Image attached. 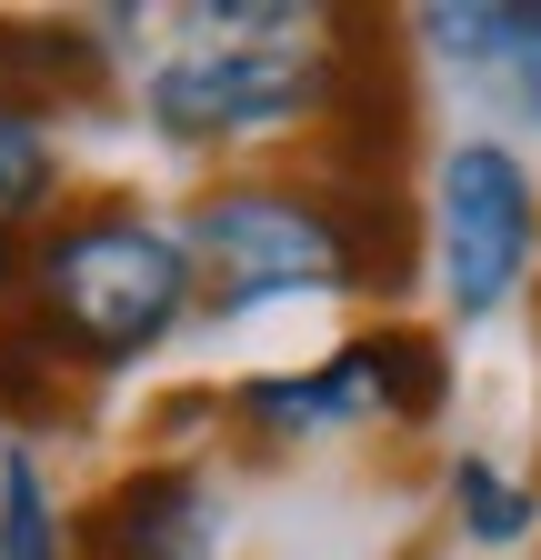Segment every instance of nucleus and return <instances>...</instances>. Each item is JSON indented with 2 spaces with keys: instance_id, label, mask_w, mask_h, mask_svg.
Returning <instances> with one entry per match:
<instances>
[{
  "instance_id": "obj_1",
  "label": "nucleus",
  "mask_w": 541,
  "mask_h": 560,
  "mask_svg": "<svg viewBox=\"0 0 541 560\" xmlns=\"http://www.w3.org/2000/svg\"><path fill=\"white\" fill-rule=\"evenodd\" d=\"M181 250L211 311H270L321 291H391L412 260V221L391 190H321V180H221L191 200Z\"/></svg>"
},
{
  "instance_id": "obj_2",
  "label": "nucleus",
  "mask_w": 541,
  "mask_h": 560,
  "mask_svg": "<svg viewBox=\"0 0 541 560\" xmlns=\"http://www.w3.org/2000/svg\"><path fill=\"white\" fill-rule=\"evenodd\" d=\"M200 311V270L171 221L130 200H81L31 241L21 320L60 371H130Z\"/></svg>"
},
{
  "instance_id": "obj_3",
  "label": "nucleus",
  "mask_w": 541,
  "mask_h": 560,
  "mask_svg": "<svg viewBox=\"0 0 541 560\" xmlns=\"http://www.w3.org/2000/svg\"><path fill=\"white\" fill-rule=\"evenodd\" d=\"M141 120L171 151H241L301 120H331V50L321 40H191L141 81Z\"/></svg>"
},
{
  "instance_id": "obj_4",
  "label": "nucleus",
  "mask_w": 541,
  "mask_h": 560,
  "mask_svg": "<svg viewBox=\"0 0 541 560\" xmlns=\"http://www.w3.org/2000/svg\"><path fill=\"white\" fill-rule=\"evenodd\" d=\"M431 250H441V301L461 320H492L521 301L541 260V190L511 140L471 130L431 161Z\"/></svg>"
},
{
  "instance_id": "obj_5",
  "label": "nucleus",
  "mask_w": 541,
  "mask_h": 560,
  "mask_svg": "<svg viewBox=\"0 0 541 560\" xmlns=\"http://www.w3.org/2000/svg\"><path fill=\"white\" fill-rule=\"evenodd\" d=\"M71 560H231V490L200 460H141L71 521Z\"/></svg>"
},
{
  "instance_id": "obj_6",
  "label": "nucleus",
  "mask_w": 541,
  "mask_h": 560,
  "mask_svg": "<svg viewBox=\"0 0 541 560\" xmlns=\"http://www.w3.org/2000/svg\"><path fill=\"white\" fill-rule=\"evenodd\" d=\"M412 31L441 70H461L471 91H492L511 120L541 130V0H431L412 11Z\"/></svg>"
},
{
  "instance_id": "obj_7",
  "label": "nucleus",
  "mask_w": 541,
  "mask_h": 560,
  "mask_svg": "<svg viewBox=\"0 0 541 560\" xmlns=\"http://www.w3.org/2000/svg\"><path fill=\"white\" fill-rule=\"evenodd\" d=\"M231 420H251V431L281 441V451H301V441H342V431L391 420V410H381L371 350L342 340V350H331V361H311V371H261V381H241V390H231Z\"/></svg>"
},
{
  "instance_id": "obj_8",
  "label": "nucleus",
  "mask_w": 541,
  "mask_h": 560,
  "mask_svg": "<svg viewBox=\"0 0 541 560\" xmlns=\"http://www.w3.org/2000/svg\"><path fill=\"white\" fill-rule=\"evenodd\" d=\"M101 60L111 40H91V21H0V101H31V110L91 101Z\"/></svg>"
},
{
  "instance_id": "obj_9",
  "label": "nucleus",
  "mask_w": 541,
  "mask_h": 560,
  "mask_svg": "<svg viewBox=\"0 0 541 560\" xmlns=\"http://www.w3.org/2000/svg\"><path fill=\"white\" fill-rule=\"evenodd\" d=\"M60 210H71V161H60L50 110L0 101V241H41Z\"/></svg>"
},
{
  "instance_id": "obj_10",
  "label": "nucleus",
  "mask_w": 541,
  "mask_h": 560,
  "mask_svg": "<svg viewBox=\"0 0 541 560\" xmlns=\"http://www.w3.org/2000/svg\"><path fill=\"white\" fill-rule=\"evenodd\" d=\"M0 560H71V511L31 441H0Z\"/></svg>"
},
{
  "instance_id": "obj_11",
  "label": "nucleus",
  "mask_w": 541,
  "mask_h": 560,
  "mask_svg": "<svg viewBox=\"0 0 541 560\" xmlns=\"http://www.w3.org/2000/svg\"><path fill=\"white\" fill-rule=\"evenodd\" d=\"M451 530H461L471 550H521V540L541 530V501H531L502 460L461 451V460H451Z\"/></svg>"
},
{
  "instance_id": "obj_12",
  "label": "nucleus",
  "mask_w": 541,
  "mask_h": 560,
  "mask_svg": "<svg viewBox=\"0 0 541 560\" xmlns=\"http://www.w3.org/2000/svg\"><path fill=\"white\" fill-rule=\"evenodd\" d=\"M361 350H371V371H381V410L401 420V431H422V420L451 400V361H441V340H431V330L381 320V330H361Z\"/></svg>"
},
{
  "instance_id": "obj_13",
  "label": "nucleus",
  "mask_w": 541,
  "mask_h": 560,
  "mask_svg": "<svg viewBox=\"0 0 541 560\" xmlns=\"http://www.w3.org/2000/svg\"><path fill=\"white\" fill-rule=\"evenodd\" d=\"M60 381H71V371L41 350V330H31L21 311H0V420H11V431H21V420H41V410L60 400Z\"/></svg>"
},
{
  "instance_id": "obj_14",
  "label": "nucleus",
  "mask_w": 541,
  "mask_h": 560,
  "mask_svg": "<svg viewBox=\"0 0 541 560\" xmlns=\"http://www.w3.org/2000/svg\"><path fill=\"white\" fill-rule=\"evenodd\" d=\"M181 21L211 31V40H301V31H321V11H301V0H191Z\"/></svg>"
}]
</instances>
